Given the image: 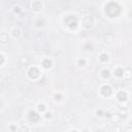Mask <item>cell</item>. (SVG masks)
Masks as SVG:
<instances>
[{"instance_id": "10", "label": "cell", "mask_w": 132, "mask_h": 132, "mask_svg": "<svg viewBox=\"0 0 132 132\" xmlns=\"http://www.w3.org/2000/svg\"><path fill=\"white\" fill-rule=\"evenodd\" d=\"M123 74H124V70H123V68L119 67V68H117V69L115 70V75H117V76H122Z\"/></svg>"}, {"instance_id": "14", "label": "cell", "mask_w": 132, "mask_h": 132, "mask_svg": "<svg viewBox=\"0 0 132 132\" xmlns=\"http://www.w3.org/2000/svg\"><path fill=\"white\" fill-rule=\"evenodd\" d=\"M38 111L39 112H45L46 111V105L45 104H38Z\"/></svg>"}, {"instance_id": "9", "label": "cell", "mask_w": 132, "mask_h": 132, "mask_svg": "<svg viewBox=\"0 0 132 132\" xmlns=\"http://www.w3.org/2000/svg\"><path fill=\"white\" fill-rule=\"evenodd\" d=\"M42 66H43V67H45V68H51L52 67V62L49 60V59H46L45 61H43L42 62Z\"/></svg>"}, {"instance_id": "16", "label": "cell", "mask_w": 132, "mask_h": 132, "mask_svg": "<svg viewBox=\"0 0 132 132\" xmlns=\"http://www.w3.org/2000/svg\"><path fill=\"white\" fill-rule=\"evenodd\" d=\"M46 118H47V119L52 118V114H51V113H47V114H46Z\"/></svg>"}, {"instance_id": "6", "label": "cell", "mask_w": 132, "mask_h": 132, "mask_svg": "<svg viewBox=\"0 0 132 132\" xmlns=\"http://www.w3.org/2000/svg\"><path fill=\"white\" fill-rule=\"evenodd\" d=\"M101 94L104 96V97H107V96H111V94H112V92H113V90H112V88L109 87V86H103L102 88H101Z\"/></svg>"}, {"instance_id": "13", "label": "cell", "mask_w": 132, "mask_h": 132, "mask_svg": "<svg viewBox=\"0 0 132 132\" xmlns=\"http://www.w3.org/2000/svg\"><path fill=\"white\" fill-rule=\"evenodd\" d=\"M20 33H21V30L19 28H15L14 31H13V35H14V37H19Z\"/></svg>"}, {"instance_id": "11", "label": "cell", "mask_w": 132, "mask_h": 132, "mask_svg": "<svg viewBox=\"0 0 132 132\" xmlns=\"http://www.w3.org/2000/svg\"><path fill=\"white\" fill-rule=\"evenodd\" d=\"M101 75H102V78H104V79H108L109 75H111V73H109V71L107 69H103L101 71Z\"/></svg>"}, {"instance_id": "1", "label": "cell", "mask_w": 132, "mask_h": 132, "mask_svg": "<svg viewBox=\"0 0 132 132\" xmlns=\"http://www.w3.org/2000/svg\"><path fill=\"white\" fill-rule=\"evenodd\" d=\"M121 12V7L118 3L116 2H109L106 6H105V14L109 17V18H115L117 16H119Z\"/></svg>"}, {"instance_id": "7", "label": "cell", "mask_w": 132, "mask_h": 132, "mask_svg": "<svg viewBox=\"0 0 132 132\" xmlns=\"http://www.w3.org/2000/svg\"><path fill=\"white\" fill-rule=\"evenodd\" d=\"M127 98H128V95H127L126 92H124V91H120V92L118 93V99H119L120 101H126V100H127Z\"/></svg>"}, {"instance_id": "3", "label": "cell", "mask_w": 132, "mask_h": 132, "mask_svg": "<svg viewBox=\"0 0 132 132\" xmlns=\"http://www.w3.org/2000/svg\"><path fill=\"white\" fill-rule=\"evenodd\" d=\"M28 75H29V78L31 80H36L39 78V75H40V72L39 70L36 68V67H31L28 71Z\"/></svg>"}, {"instance_id": "15", "label": "cell", "mask_w": 132, "mask_h": 132, "mask_svg": "<svg viewBox=\"0 0 132 132\" xmlns=\"http://www.w3.org/2000/svg\"><path fill=\"white\" fill-rule=\"evenodd\" d=\"M4 61H5V60H4V57L2 56V55H0V65H2V64L4 63Z\"/></svg>"}, {"instance_id": "8", "label": "cell", "mask_w": 132, "mask_h": 132, "mask_svg": "<svg viewBox=\"0 0 132 132\" xmlns=\"http://www.w3.org/2000/svg\"><path fill=\"white\" fill-rule=\"evenodd\" d=\"M41 7H42V5H41V3L39 1H35V2H33V4H32V8L34 9L35 12H39V10L41 9Z\"/></svg>"}, {"instance_id": "12", "label": "cell", "mask_w": 132, "mask_h": 132, "mask_svg": "<svg viewBox=\"0 0 132 132\" xmlns=\"http://www.w3.org/2000/svg\"><path fill=\"white\" fill-rule=\"evenodd\" d=\"M99 58H100V61H101V62H106V61H108V55L103 53V54L100 55V57H99Z\"/></svg>"}, {"instance_id": "2", "label": "cell", "mask_w": 132, "mask_h": 132, "mask_svg": "<svg viewBox=\"0 0 132 132\" xmlns=\"http://www.w3.org/2000/svg\"><path fill=\"white\" fill-rule=\"evenodd\" d=\"M65 23L67 24V26L71 29H75L76 26H78V23H76V18L73 16H68L65 19Z\"/></svg>"}, {"instance_id": "4", "label": "cell", "mask_w": 132, "mask_h": 132, "mask_svg": "<svg viewBox=\"0 0 132 132\" xmlns=\"http://www.w3.org/2000/svg\"><path fill=\"white\" fill-rule=\"evenodd\" d=\"M28 119H29V121H30V122H32V123H36V122H38V121H39L40 117H39V116H38V114H36L35 112L31 111V112L29 113Z\"/></svg>"}, {"instance_id": "5", "label": "cell", "mask_w": 132, "mask_h": 132, "mask_svg": "<svg viewBox=\"0 0 132 132\" xmlns=\"http://www.w3.org/2000/svg\"><path fill=\"white\" fill-rule=\"evenodd\" d=\"M83 26L86 28V29H89L93 26V19L92 17H86L83 21Z\"/></svg>"}]
</instances>
